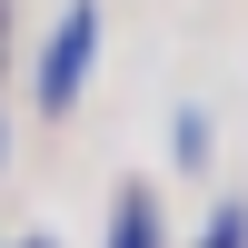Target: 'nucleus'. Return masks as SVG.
<instances>
[{
	"instance_id": "1",
	"label": "nucleus",
	"mask_w": 248,
	"mask_h": 248,
	"mask_svg": "<svg viewBox=\"0 0 248 248\" xmlns=\"http://www.w3.org/2000/svg\"><path fill=\"white\" fill-rule=\"evenodd\" d=\"M90 70H99V0H70V10L50 20V40H40V60H30L40 119H70L79 90H90Z\"/></svg>"
},
{
	"instance_id": "2",
	"label": "nucleus",
	"mask_w": 248,
	"mask_h": 248,
	"mask_svg": "<svg viewBox=\"0 0 248 248\" xmlns=\"http://www.w3.org/2000/svg\"><path fill=\"white\" fill-rule=\"evenodd\" d=\"M99 248H159V199H149V179H119V199H109V238Z\"/></svg>"
},
{
	"instance_id": "3",
	"label": "nucleus",
	"mask_w": 248,
	"mask_h": 248,
	"mask_svg": "<svg viewBox=\"0 0 248 248\" xmlns=\"http://www.w3.org/2000/svg\"><path fill=\"white\" fill-rule=\"evenodd\" d=\"M209 149H218V139H209V109H179L169 119V159H179V169H209Z\"/></svg>"
},
{
	"instance_id": "4",
	"label": "nucleus",
	"mask_w": 248,
	"mask_h": 248,
	"mask_svg": "<svg viewBox=\"0 0 248 248\" xmlns=\"http://www.w3.org/2000/svg\"><path fill=\"white\" fill-rule=\"evenodd\" d=\"M199 248H248V209H238V199H218V209H209Z\"/></svg>"
},
{
	"instance_id": "5",
	"label": "nucleus",
	"mask_w": 248,
	"mask_h": 248,
	"mask_svg": "<svg viewBox=\"0 0 248 248\" xmlns=\"http://www.w3.org/2000/svg\"><path fill=\"white\" fill-rule=\"evenodd\" d=\"M0 60H10V0H0Z\"/></svg>"
},
{
	"instance_id": "6",
	"label": "nucleus",
	"mask_w": 248,
	"mask_h": 248,
	"mask_svg": "<svg viewBox=\"0 0 248 248\" xmlns=\"http://www.w3.org/2000/svg\"><path fill=\"white\" fill-rule=\"evenodd\" d=\"M0 169H10V119H0Z\"/></svg>"
},
{
	"instance_id": "7",
	"label": "nucleus",
	"mask_w": 248,
	"mask_h": 248,
	"mask_svg": "<svg viewBox=\"0 0 248 248\" xmlns=\"http://www.w3.org/2000/svg\"><path fill=\"white\" fill-rule=\"evenodd\" d=\"M20 248H60V238H20Z\"/></svg>"
}]
</instances>
